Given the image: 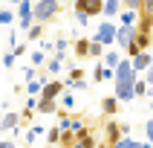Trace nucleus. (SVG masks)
<instances>
[{
  "label": "nucleus",
  "instance_id": "obj_1",
  "mask_svg": "<svg viewBox=\"0 0 153 148\" xmlns=\"http://www.w3.org/2000/svg\"><path fill=\"white\" fill-rule=\"evenodd\" d=\"M116 99L119 102H133L136 96H133V84H136V70H133V64L130 61H121L119 67H116Z\"/></svg>",
  "mask_w": 153,
  "mask_h": 148
},
{
  "label": "nucleus",
  "instance_id": "obj_2",
  "mask_svg": "<svg viewBox=\"0 0 153 148\" xmlns=\"http://www.w3.org/2000/svg\"><path fill=\"white\" fill-rule=\"evenodd\" d=\"M58 9H61L58 0H38V3H35V9H32L35 23H49V20H55Z\"/></svg>",
  "mask_w": 153,
  "mask_h": 148
},
{
  "label": "nucleus",
  "instance_id": "obj_3",
  "mask_svg": "<svg viewBox=\"0 0 153 148\" xmlns=\"http://www.w3.org/2000/svg\"><path fill=\"white\" fill-rule=\"evenodd\" d=\"M90 41L101 44V47H110V44L116 41V26H113L110 20H101V23H98V29H95V35L90 38Z\"/></svg>",
  "mask_w": 153,
  "mask_h": 148
},
{
  "label": "nucleus",
  "instance_id": "obj_4",
  "mask_svg": "<svg viewBox=\"0 0 153 148\" xmlns=\"http://www.w3.org/2000/svg\"><path fill=\"white\" fill-rule=\"evenodd\" d=\"M64 87H67V84H64L61 78H49V81L43 84V90H41V96H38V99H41V102H55V99L64 93Z\"/></svg>",
  "mask_w": 153,
  "mask_h": 148
},
{
  "label": "nucleus",
  "instance_id": "obj_5",
  "mask_svg": "<svg viewBox=\"0 0 153 148\" xmlns=\"http://www.w3.org/2000/svg\"><path fill=\"white\" fill-rule=\"evenodd\" d=\"M104 0H75V12H84V15H101Z\"/></svg>",
  "mask_w": 153,
  "mask_h": 148
},
{
  "label": "nucleus",
  "instance_id": "obj_6",
  "mask_svg": "<svg viewBox=\"0 0 153 148\" xmlns=\"http://www.w3.org/2000/svg\"><path fill=\"white\" fill-rule=\"evenodd\" d=\"M121 137H124V134H121V122L110 119L107 125H104V139H107V145H113V142H119Z\"/></svg>",
  "mask_w": 153,
  "mask_h": 148
},
{
  "label": "nucleus",
  "instance_id": "obj_7",
  "mask_svg": "<svg viewBox=\"0 0 153 148\" xmlns=\"http://www.w3.org/2000/svg\"><path fill=\"white\" fill-rule=\"evenodd\" d=\"M61 70H64V58L61 55H55V58H46V64H43V73L49 78H58L61 76Z\"/></svg>",
  "mask_w": 153,
  "mask_h": 148
},
{
  "label": "nucleus",
  "instance_id": "obj_8",
  "mask_svg": "<svg viewBox=\"0 0 153 148\" xmlns=\"http://www.w3.org/2000/svg\"><path fill=\"white\" fill-rule=\"evenodd\" d=\"M133 38H136V26H121V29H116V44H121V47L133 44Z\"/></svg>",
  "mask_w": 153,
  "mask_h": 148
},
{
  "label": "nucleus",
  "instance_id": "obj_9",
  "mask_svg": "<svg viewBox=\"0 0 153 148\" xmlns=\"http://www.w3.org/2000/svg\"><path fill=\"white\" fill-rule=\"evenodd\" d=\"M17 122H20V113H15V110L3 113V119H0V131H15Z\"/></svg>",
  "mask_w": 153,
  "mask_h": 148
},
{
  "label": "nucleus",
  "instance_id": "obj_10",
  "mask_svg": "<svg viewBox=\"0 0 153 148\" xmlns=\"http://www.w3.org/2000/svg\"><path fill=\"white\" fill-rule=\"evenodd\" d=\"M116 110H119V99H116V96L101 99V113L104 116H116Z\"/></svg>",
  "mask_w": 153,
  "mask_h": 148
},
{
  "label": "nucleus",
  "instance_id": "obj_11",
  "mask_svg": "<svg viewBox=\"0 0 153 148\" xmlns=\"http://www.w3.org/2000/svg\"><path fill=\"white\" fill-rule=\"evenodd\" d=\"M72 52H75L78 58H87V55H90V38H75Z\"/></svg>",
  "mask_w": 153,
  "mask_h": 148
},
{
  "label": "nucleus",
  "instance_id": "obj_12",
  "mask_svg": "<svg viewBox=\"0 0 153 148\" xmlns=\"http://www.w3.org/2000/svg\"><path fill=\"white\" fill-rule=\"evenodd\" d=\"M130 64H133V70H136V73H139V70L153 67V61H150V55H147V50H145V52H139V55H136L133 61H130Z\"/></svg>",
  "mask_w": 153,
  "mask_h": 148
},
{
  "label": "nucleus",
  "instance_id": "obj_13",
  "mask_svg": "<svg viewBox=\"0 0 153 148\" xmlns=\"http://www.w3.org/2000/svg\"><path fill=\"white\" fill-rule=\"evenodd\" d=\"M95 145H98V142H95V134H93V131H87V134H81V137L75 139V145H72V148H95Z\"/></svg>",
  "mask_w": 153,
  "mask_h": 148
},
{
  "label": "nucleus",
  "instance_id": "obj_14",
  "mask_svg": "<svg viewBox=\"0 0 153 148\" xmlns=\"http://www.w3.org/2000/svg\"><path fill=\"white\" fill-rule=\"evenodd\" d=\"M32 9H35V3H32V0H23V3H17V6H15L17 20H20V17H32ZM32 20H35V17H32Z\"/></svg>",
  "mask_w": 153,
  "mask_h": 148
},
{
  "label": "nucleus",
  "instance_id": "obj_15",
  "mask_svg": "<svg viewBox=\"0 0 153 148\" xmlns=\"http://www.w3.org/2000/svg\"><path fill=\"white\" fill-rule=\"evenodd\" d=\"M93 78H95V81H110V78H116V70L98 64V67H95V73H93Z\"/></svg>",
  "mask_w": 153,
  "mask_h": 148
},
{
  "label": "nucleus",
  "instance_id": "obj_16",
  "mask_svg": "<svg viewBox=\"0 0 153 148\" xmlns=\"http://www.w3.org/2000/svg\"><path fill=\"white\" fill-rule=\"evenodd\" d=\"M119 12H121V0H104V9H101L104 17H113V15H119Z\"/></svg>",
  "mask_w": 153,
  "mask_h": 148
},
{
  "label": "nucleus",
  "instance_id": "obj_17",
  "mask_svg": "<svg viewBox=\"0 0 153 148\" xmlns=\"http://www.w3.org/2000/svg\"><path fill=\"white\" fill-rule=\"evenodd\" d=\"M35 113H43V116L58 113V102H41V99H38V110H35Z\"/></svg>",
  "mask_w": 153,
  "mask_h": 148
},
{
  "label": "nucleus",
  "instance_id": "obj_18",
  "mask_svg": "<svg viewBox=\"0 0 153 148\" xmlns=\"http://www.w3.org/2000/svg\"><path fill=\"white\" fill-rule=\"evenodd\" d=\"M136 20H139V12H133V9L121 12V26H136Z\"/></svg>",
  "mask_w": 153,
  "mask_h": 148
},
{
  "label": "nucleus",
  "instance_id": "obj_19",
  "mask_svg": "<svg viewBox=\"0 0 153 148\" xmlns=\"http://www.w3.org/2000/svg\"><path fill=\"white\" fill-rule=\"evenodd\" d=\"M81 78H84V70H81V67H69V76H67V81H64V84L72 87L75 81H81Z\"/></svg>",
  "mask_w": 153,
  "mask_h": 148
},
{
  "label": "nucleus",
  "instance_id": "obj_20",
  "mask_svg": "<svg viewBox=\"0 0 153 148\" xmlns=\"http://www.w3.org/2000/svg\"><path fill=\"white\" fill-rule=\"evenodd\" d=\"M119 64H121V55H119V52H104V67L116 70Z\"/></svg>",
  "mask_w": 153,
  "mask_h": 148
},
{
  "label": "nucleus",
  "instance_id": "obj_21",
  "mask_svg": "<svg viewBox=\"0 0 153 148\" xmlns=\"http://www.w3.org/2000/svg\"><path fill=\"white\" fill-rule=\"evenodd\" d=\"M15 9H0V26H12L15 23Z\"/></svg>",
  "mask_w": 153,
  "mask_h": 148
},
{
  "label": "nucleus",
  "instance_id": "obj_22",
  "mask_svg": "<svg viewBox=\"0 0 153 148\" xmlns=\"http://www.w3.org/2000/svg\"><path fill=\"white\" fill-rule=\"evenodd\" d=\"M75 134H72V131H61V142H58V145L61 148H72V145H75Z\"/></svg>",
  "mask_w": 153,
  "mask_h": 148
},
{
  "label": "nucleus",
  "instance_id": "obj_23",
  "mask_svg": "<svg viewBox=\"0 0 153 148\" xmlns=\"http://www.w3.org/2000/svg\"><path fill=\"white\" fill-rule=\"evenodd\" d=\"M61 142V128L55 125V128H46V145H58Z\"/></svg>",
  "mask_w": 153,
  "mask_h": 148
},
{
  "label": "nucleus",
  "instance_id": "obj_24",
  "mask_svg": "<svg viewBox=\"0 0 153 148\" xmlns=\"http://www.w3.org/2000/svg\"><path fill=\"white\" fill-rule=\"evenodd\" d=\"M46 58H49V55H46L43 50H32V67H43Z\"/></svg>",
  "mask_w": 153,
  "mask_h": 148
},
{
  "label": "nucleus",
  "instance_id": "obj_25",
  "mask_svg": "<svg viewBox=\"0 0 153 148\" xmlns=\"http://www.w3.org/2000/svg\"><path fill=\"white\" fill-rule=\"evenodd\" d=\"M52 50L61 52V58H64V55H67V50H69V41H67V38H58V41H52Z\"/></svg>",
  "mask_w": 153,
  "mask_h": 148
},
{
  "label": "nucleus",
  "instance_id": "obj_26",
  "mask_svg": "<svg viewBox=\"0 0 153 148\" xmlns=\"http://www.w3.org/2000/svg\"><path fill=\"white\" fill-rule=\"evenodd\" d=\"M15 61H17V55L12 50H6V52H3V58H0V64H3L6 70H12V67H15Z\"/></svg>",
  "mask_w": 153,
  "mask_h": 148
},
{
  "label": "nucleus",
  "instance_id": "obj_27",
  "mask_svg": "<svg viewBox=\"0 0 153 148\" xmlns=\"http://www.w3.org/2000/svg\"><path fill=\"white\" fill-rule=\"evenodd\" d=\"M43 38V23H32L29 26V41H41Z\"/></svg>",
  "mask_w": 153,
  "mask_h": 148
},
{
  "label": "nucleus",
  "instance_id": "obj_28",
  "mask_svg": "<svg viewBox=\"0 0 153 148\" xmlns=\"http://www.w3.org/2000/svg\"><path fill=\"white\" fill-rule=\"evenodd\" d=\"M110 148H142V145H139V142H133V139H130V137H121L119 142H113Z\"/></svg>",
  "mask_w": 153,
  "mask_h": 148
},
{
  "label": "nucleus",
  "instance_id": "obj_29",
  "mask_svg": "<svg viewBox=\"0 0 153 148\" xmlns=\"http://www.w3.org/2000/svg\"><path fill=\"white\" fill-rule=\"evenodd\" d=\"M41 134H46V131H43V128H29L23 137H26V142H29V145H35V139L41 137Z\"/></svg>",
  "mask_w": 153,
  "mask_h": 148
},
{
  "label": "nucleus",
  "instance_id": "obj_30",
  "mask_svg": "<svg viewBox=\"0 0 153 148\" xmlns=\"http://www.w3.org/2000/svg\"><path fill=\"white\" fill-rule=\"evenodd\" d=\"M61 107H64V110H72V107H75V99H72V93H61Z\"/></svg>",
  "mask_w": 153,
  "mask_h": 148
},
{
  "label": "nucleus",
  "instance_id": "obj_31",
  "mask_svg": "<svg viewBox=\"0 0 153 148\" xmlns=\"http://www.w3.org/2000/svg\"><path fill=\"white\" fill-rule=\"evenodd\" d=\"M101 55H104V47L95 44V41H90V55H87V58H101Z\"/></svg>",
  "mask_w": 153,
  "mask_h": 148
},
{
  "label": "nucleus",
  "instance_id": "obj_32",
  "mask_svg": "<svg viewBox=\"0 0 153 148\" xmlns=\"http://www.w3.org/2000/svg\"><path fill=\"white\" fill-rule=\"evenodd\" d=\"M38 76H41V73H38V67H32V64L23 70V78H26V81H32V78H38Z\"/></svg>",
  "mask_w": 153,
  "mask_h": 148
},
{
  "label": "nucleus",
  "instance_id": "obj_33",
  "mask_svg": "<svg viewBox=\"0 0 153 148\" xmlns=\"http://www.w3.org/2000/svg\"><path fill=\"white\" fill-rule=\"evenodd\" d=\"M124 9H133V12H142V0H121Z\"/></svg>",
  "mask_w": 153,
  "mask_h": 148
},
{
  "label": "nucleus",
  "instance_id": "obj_34",
  "mask_svg": "<svg viewBox=\"0 0 153 148\" xmlns=\"http://www.w3.org/2000/svg\"><path fill=\"white\" fill-rule=\"evenodd\" d=\"M75 23H78V26H87V23H90V15H84V12H75Z\"/></svg>",
  "mask_w": 153,
  "mask_h": 148
},
{
  "label": "nucleus",
  "instance_id": "obj_35",
  "mask_svg": "<svg viewBox=\"0 0 153 148\" xmlns=\"http://www.w3.org/2000/svg\"><path fill=\"white\" fill-rule=\"evenodd\" d=\"M17 23H20V29H23V32H29V26L35 23L32 17H20V20H17Z\"/></svg>",
  "mask_w": 153,
  "mask_h": 148
},
{
  "label": "nucleus",
  "instance_id": "obj_36",
  "mask_svg": "<svg viewBox=\"0 0 153 148\" xmlns=\"http://www.w3.org/2000/svg\"><path fill=\"white\" fill-rule=\"evenodd\" d=\"M142 12H147V15H153V0H142Z\"/></svg>",
  "mask_w": 153,
  "mask_h": 148
},
{
  "label": "nucleus",
  "instance_id": "obj_37",
  "mask_svg": "<svg viewBox=\"0 0 153 148\" xmlns=\"http://www.w3.org/2000/svg\"><path fill=\"white\" fill-rule=\"evenodd\" d=\"M0 148H17L15 139H0Z\"/></svg>",
  "mask_w": 153,
  "mask_h": 148
},
{
  "label": "nucleus",
  "instance_id": "obj_38",
  "mask_svg": "<svg viewBox=\"0 0 153 148\" xmlns=\"http://www.w3.org/2000/svg\"><path fill=\"white\" fill-rule=\"evenodd\" d=\"M12 52H15V55H23V52H26V44H17V47H15Z\"/></svg>",
  "mask_w": 153,
  "mask_h": 148
},
{
  "label": "nucleus",
  "instance_id": "obj_39",
  "mask_svg": "<svg viewBox=\"0 0 153 148\" xmlns=\"http://www.w3.org/2000/svg\"><path fill=\"white\" fill-rule=\"evenodd\" d=\"M72 90H87V81H84V78H81V81H75V84H72Z\"/></svg>",
  "mask_w": 153,
  "mask_h": 148
},
{
  "label": "nucleus",
  "instance_id": "obj_40",
  "mask_svg": "<svg viewBox=\"0 0 153 148\" xmlns=\"http://www.w3.org/2000/svg\"><path fill=\"white\" fill-rule=\"evenodd\" d=\"M147 139H150V142H153V119L147 122Z\"/></svg>",
  "mask_w": 153,
  "mask_h": 148
},
{
  "label": "nucleus",
  "instance_id": "obj_41",
  "mask_svg": "<svg viewBox=\"0 0 153 148\" xmlns=\"http://www.w3.org/2000/svg\"><path fill=\"white\" fill-rule=\"evenodd\" d=\"M9 6H17V3H23V0H6Z\"/></svg>",
  "mask_w": 153,
  "mask_h": 148
},
{
  "label": "nucleus",
  "instance_id": "obj_42",
  "mask_svg": "<svg viewBox=\"0 0 153 148\" xmlns=\"http://www.w3.org/2000/svg\"><path fill=\"white\" fill-rule=\"evenodd\" d=\"M43 148H58V145H43Z\"/></svg>",
  "mask_w": 153,
  "mask_h": 148
},
{
  "label": "nucleus",
  "instance_id": "obj_43",
  "mask_svg": "<svg viewBox=\"0 0 153 148\" xmlns=\"http://www.w3.org/2000/svg\"><path fill=\"white\" fill-rule=\"evenodd\" d=\"M0 119H3V107H0Z\"/></svg>",
  "mask_w": 153,
  "mask_h": 148
},
{
  "label": "nucleus",
  "instance_id": "obj_44",
  "mask_svg": "<svg viewBox=\"0 0 153 148\" xmlns=\"http://www.w3.org/2000/svg\"><path fill=\"white\" fill-rule=\"evenodd\" d=\"M142 148H150V145H142Z\"/></svg>",
  "mask_w": 153,
  "mask_h": 148
},
{
  "label": "nucleus",
  "instance_id": "obj_45",
  "mask_svg": "<svg viewBox=\"0 0 153 148\" xmlns=\"http://www.w3.org/2000/svg\"><path fill=\"white\" fill-rule=\"evenodd\" d=\"M32 3H38V0H32Z\"/></svg>",
  "mask_w": 153,
  "mask_h": 148
},
{
  "label": "nucleus",
  "instance_id": "obj_46",
  "mask_svg": "<svg viewBox=\"0 0 153 148\" xmlns=\"http://www.w3.org/2000/svg\"><path fill=\"white\" fill-rule=\"evenodd\" d=\"M150 107H153V102H150Z\"/></svg>",
  "mask_w": 153,
  "mask_h": 148
}]
</instances>
